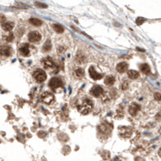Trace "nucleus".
<instances>
[{
  "mask_svg": "<svg viewBox=\"0 0 161 161\" xmlns=\"http://www.w3.org/2000/svg\"><path fill=\"white\" fill-rule=\"evenodd\" d=\"M93 108V102L91 100L86 99L85 101L83 102L81 105H79L77 107V110L79 112H81L83 115H86L88 113L92 110Z\"/></svg>",
  "mask_w": 161,
  "mask_h": 161,
  "instance_id": "1",
  "label": "nucleus"
},
{
  "mask_svg": "<svg viewBox=\"0 0 161 161\" xmlns=\"http://www.w3.org/2000/svg\"><path fill=\"white\" fill-rule=\"evenodd\" d=\"M52 49V44L51 41L49 40H48L46 42L44 43V46H43V51L44 52H49L50 50Z\"/></svg>",
  "mask_w": 161,
  "mask_h": 161,
  "instance_id": "20",
  "label": "nucleus"
},
{
  "mask_svg": "<svg viewBox=\"0 0 161 161\" xmlns=\"http://www.w3.org/2000/svg\"><path fill=\"white\" fill-rule=\"evenodd\" d=\"M20 52L21 54L23 55V56H28L29 53H30L28 45H23L22 47H20Z\"/></svg>",
  "mask_w": 161,
  "mask_h": 161,
  "instance_id": "14",
  "label": "nucleus"
},
{
  "mask_svg": "<svg viewBox=\"0 0 161 161\" xmlns=\"http://www.w3.org/2000/svg\"><path fill=\"white\" fill-rule=\"evenodd\" d=\"M105 84L106 85H113L115 83V78L114 76H112V75H109V76H107L106 78L105 79Z\"/></svg>",
  "mask_w": 161,
  "mask_h": 161,
  "instance_id": "16",
  "label": "nucleus"
},
{
  "mask_svg": "<svg viewBox=\"0 0 161 161\" xmlns=\"http://www.w3.org/2000/svg\"><path fill=\"white\" fill-rule=\"evenodd\" d=\"M1 54L6 57H8L11 54V49L10 46L3 45L1 47Z\"/></svg>",
  "mask_w": 161,
  "mask_h": 161,
  "instance_id": "11",
  "label": "nucleus"
},
{
  "mask_svg": "<svg viewBox=\"0 0 161 161\" xmlns=\"http://www.w3.org/2000/svg\"><path fill=\"white\" fill-rule=\"evenodd\" d=\"M112 161H121V160H119L118 159H117V158H116V159H113Z\"/></svg>",
  "mask_w": 161,
  "mask_h": 161,
  "instance_id": "27",
  "label": "nucleus"
},
{
  "mask_svg": "<svg viewBox=\"0 0 161 161\" xmlns=\"http://www.w3.org/2000/svg\"><path fill=\"white\" fill-rule=\"evenodd\" d=\"M35 5L36 6V7H40V8H47L48 6L44 3H35Z\"/></svg>",
  "mask_w": 161,
  "mask_h": 161,
  "instance_id": "24",
  "label": "nucleus"
},
{
  "mask_svg": "<svg viewBox=\"0 0 161 161\" xmlns=\"http://www.w3.org/2000/svg\"><path fill=\"white\" fill-rule=\"evenodd\" d=\"M84 75H85L84 70L81 69V68L77 69V70H76V75H77V77H79V78H81V77H82Z\"/></svg>",
  "mask_w": 161,
  "mask_h": 161,
  "instance_id": "21",
  "label": "nucleus"
},
{
  "mask_svg": "<svg viewBox=\"0 0 161 161\" xmlns=\"http://www.w3.org/2000/svg\"><path fill=\"white\" fill-rule=\"evenodd\" d=\"M49 85V87L51 88L56 89V88H58L60 87H62L63 83H62V81L61 79H59L58 78H56V77H54V78H52L50 79Z\"/></svg>",
  "mask_w": 161,
  "mask_h": 161,
  "instance_id": "4",
  "label": "nucleus"
},
{
  "mask_svg": "<svg viewBox=\"0 0 161 161\" xmlns=\"http://www.w3.org/2000/svg\"><path fill=\"white\" fill-rule=\"evenodd\" d=\"M42 62H43V66H44V68H51L54 66V62H53L52 59L49 58V57L44 58V60L42 61Z\"/></svg>",
  "mask_w": 161,
  "mask_h": 161,
  "instance_id": "10",
  "label": "nucleus"
},
{
  "mask_svg": "<svg viewBox=\"0 0 161 161\" xmlns=\"http://www.w3.org/2000/svg\"><path fill=\"white\" fill-rule=\"evenodd\" d=\"M41 100H42L44 103L49 104L54 100V96L50 92H45L42 94V96H41Z\"/></svg>",
  "mask_w": 161,
  "mask_h": 161,
  "instance_id": "3",
  "label": "nucleus"
},
{
  "mask_svg": "<svg viewBox=\"0 0 161 161\" xmlns=\"http://www.w3.org/2000/svg\"><path fill=\"white\" fill-rule=\"evenodd\" d=\"M29 22L34 26H40L42 25V21L39 19H36V18H31V19L29 20Z\"/></svg>",
  "mask_w": 161,
  "mask_h": 161,
  "instance_id": "19",
  "label": "nucleus"
},
{
  "mask_svg": "<svg viewBox=\"0 0 161 161\" xmlns=\"http://www.w3.org/2000/svg\"><path fill=\"white\" fill-rule=\"evenodd\" d=\"M89 76L94 80H99L101 79H102V77H103L102 74H100V73L97 72V71L94 70L93 67H89Z\"/></svg>",
  "mask_w": 161,
  "mask_h": 161,
  "instance_id": "6",
  "label": "nucleus"
},
{
  "mask_svg": "<svg viewBox=\"0 0 161 161\" xmlns=\"http://www.w3.org/2000/svg\"><path fill=\"white\" fill-rule=\"evenodd\" d=\"M14 40V35L13 33H10L8 34L7 37H6V41H8V42H11V41H12Z\"/></svg>",
  "mask_w": 161,
  "mask_h": 161,
  "instance_id": "23",
  "label": "nucleus"
},
{
  "mask_svg": "<svg viewBox=\"0 0 161 161\" xmlns=\"http://www.w3.org/2000/svg\"><path fill=\"white\" fill-rule=\"evenodd\" d=\"M120 134L124 138H127V137H130V134H131V130L128 127H122L120 128Z\"/></svg>",
  "mask_w": 161,
  "mask_h": 161,
  "instance_id": "12",
  "label": "nucleus"
},
{
  "mask_svg": "<svg viewBox=\"0 0 161 161\" xmlns=\"http://www.w3.org/2000/svg\"><path fill=\"white\" fill-rule=\"evenodd\" d=\"M127 75H128V77L130 79H137L139 77V74L138 71H136V70H129L128 72H127Z\"/></svg>",
  "mask_w": 161,
  "mask_h": 161,
  "instance_id": "15",
  "label": "nucleus"
},
{
  "mask_svg": "<svg viewBox=\"0 0 161 161\" xmlns=\"http://www.w3.org/2000/svg\"><path fill=\"white\" fill-rule=\"evenodd\" d=\"M141 109V107L139 104H138L137 103H133L130 106L129 108V112L131 116H135L137 114V112H138Z\"/></svg>",
  "mask_w": 161,
  "mask_h": 161,
  "instance_id": "8",
  "label": "nucleus"
},
{
  "mask_svg": "<svg viewBox=\"0 0 161 161\" xmlns=\"http://www.w3.org/2000/svg\"><path fill=\"white\" fill-rule=\"evenodd\" d=\"M140 68H141V70H142V72L144 73V74H145V75H148L149 73H150V67H149V66L147 65V64H146V63H144V64H142L141 65V67H140Z\"/></svg>",
  "mask_w": 161,
  "mask_h": 161,
  "instance_id": "17",
  "label": "nucleus"
},
{
  "mask_svg": "<svg viewBox=\"0 0 161 161\" xmlns=\"http://www.w3.org/2000/svg\"><path fill=\"white\" fill-rule=\"evenodd\" d=\"M2 26L5 31H11V30H12V28H14V23L5 22V23H2Z\"/></svg>",
  "mask_w": 161,
  "mask_h": 161,
  "instance_id": "13",
  "label": "nucleus"
},
{
  "mask_svg": "<svg viewBox=\"0 0 161 161\" xmlns=\"http://www.w3.org/2000/svg\"><path fill=\"white\" fill-rule=\"evenodd\" d=\"M145 19L144 18H143V17H139V18H137V20H136V25H143V23H144V22H145Z\"/></svg>",
  "mask_w": 161,
  "mask_h": 161,
  "instance_id": "22",
  "label": "nucleus"
},
{
  "mask_svg": "<svg viewBox=\"0 0 161 161\" xmlns=\"http://www.w3.org/2000/svg\"><path fill=\"white\" fill-rule=\"evenodd\" d=\"M33 77H34V79L36 80L37 82L41 83V82H44L46 79L47 75H46V73L44 72L43 70L38 69V70L34 71Z\"/></svg>",
  "mask_w": 161,
  "mask_h": 161,
  "instance_id": "2",
  "label": "nucleus"
},
{
  "mask_svg": "<svg viewBox=\"0 0 161 161\" xmlns=\"http://www.w3.org/2000/svg\"><path fill=\"white\" fill-rule=\"evenodd\" d=\"M159 156L161 157V148L159 149Z\"/></svg>",
  "mask_w": 161,
  "mask_h": 161,
  "instance_id": "26",
  "label": "nucleus"
},
{
  "mask_svg": "<svg viewBox=\"0 0 161 161\" xmlns=\"http://www.w3.org/2000/svg\"><path fill=\"white\" fill-rule=\"evenodd\" d=\"M127 69H128V65L126 62H120L116 67V70L119 73H123L125 71H127Z\"/></svg>",
  "mask_w": 161,
  "mask_h": 161,
  "instance_id": "9",
  "label": "nucleus"
},
{
  "mask_svg": "<svg viewBox=\"0 0 161 161\" xmlns=\"http://www.w3.org/2000/svg\"><path fill=\"white\" fill-rule=\"evenodd\" d=\"M102 93H103V89L98 85L93 87L90 91V94L95 97H99Z\"/></svg>",
  "mask_w": 161,
  "mask_h": 161,
  "instance_id": "7",
  "label": "nucleus"
},
{
  "mask_svg": "<svg viewBox=\"0 0 161 161\" xmlns=\"http://www.w3.org/2000/svg\"><path fill=\"white\" fill-rule=\"evenodd\" d=\"M155 99H156V100H161V93H159V92H156V94H155L154 96Z\"/></svg>",
  "mask_w": 161,
  "mask_h": 161,
  "instance_id": "25",
  "label": "nucleus"
},
{
  "mask_svg": "<svg viewBox=\"0 0 161 161\" xmlns=\"http://www.w3.org/2000/svg\"><path fill=\"white\" fill-rule=\"evenodd\" d=\"M53 29H54L57 33H62L64 31V27L61 25H59V23H55V25H53Z\"/></svg>",
  "mask_w": 161,
  "mask_h": 161,
  "instance_id": "18",
  "label": "nucleus"
},
{
  "mask_svg": "<svg viewBox=\"0 0 161 161\" xmlns=\"http://www.w3.org/2000/svg\"><path fill=\"white\" fill-rule=\"evenodd\" d=\"M159 134H161V127H160V129H159Z\"/></svg>",
  "mask_w": 161,
  "mask_h": 161,
  "instance_id": "28",
  "label": "nucleus"
},
{
  "mask_svg": "<svg viewBox=\"0 0 161 161\" xmlns=\"http://www.w3.org/2000/svg\"><path fill=\"white\" fill-rule=\"evenodd\" d=\"M41 39V35L36 32V31H34V32H31L28 35V40L30 42H38L40 41Z\"/></svg>",
  "mask_w": 161,
  "mask_h": 161,
  "instance_id": "5",
  "label": "nucleus"
}]
</instances>
